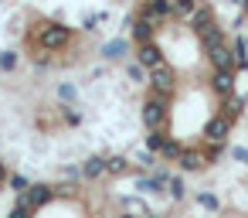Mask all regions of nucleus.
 I'll list each match as a JSON object with an SVG mask.
<instances>
[{
    "mask_svg": "<svg viewBox=\"0 0 248 218\" xmlns=\"http://www.w3.org/2000/svg\"><path fill=\"white\" fill-rule=\"evenodd\" d=\"M177 164H180L184 170H197V167H204V157H201V153H190V150H184V153L177 157Z\"/></svg>",
    "mask_w": 248,
    "mask_h": 218,
    "instance_id": "8",
    "label": "nucleus"
},
{
    "mask_svg": "<svg viewBox=\"0 0 248 218\" xmlns=\"http://www.w3.org/2000/svg\"><path fill=\"white\" fill-rule=\"evenodd\" d=\"M170 194H177V198H180V194H184V184H180V181H177V177H170Z\"/></svg>",
    "mask_w": 248,
    "mask_h": 218,
    "instance_id": "13",
    "label": "nucleus"
},
{
    "mask_svg": "<svg viewBox=\"0 0 248 218\" xmlns=\"http://www.w3.org/2000/svg\"><path fill=\"white\" fill-rule=\"evenodd\" d=\"M136 55H140V62H143L146 68H156V65H160V51H156V45H153V41L140 45V51H136Z\"/></svg>",
    "mask_w": 248,
    "mask_h": 218,
    "instance_id": "5",
    "label": "nucleus"
},
{
    "mask_svg": "<svg viewBox=\"0 0 248 218\" xmlns=\"http://www.w3.org/2000/svg\"><path fill=\"white\" fill-rule=\"evenodd\" d=\"M143 123H146L150 130H156V126L163 123V106H160L156 99H150V102L143 106Z\"/></svg>",
    "mask_w": 248,
    "mask_h": 218,
    "instance_id": "2",
    "label": "nucleus"
},
{
    "mask_svg": "<svg viewBox=\"0 0 248 218\" xmlns=\"http://www.w3.org/2000/svg\"><path fill=\"white\" fill-rule=\"evenodd\" d=\"M150 34H153V21H143V17H140V21H136V28H133V38H136L140 45H146V41H150Z\"/></svg>",
    "mask_w": 248,
    "mask_h": 218,
    "instance_id": "9",
    "label": "nucleus"
},
{
    "mask_svg": "<svg viewBox=\"0 0 248 218\" xmlns=\"http://www.w3.org/2000/svg\"><path fill=\"white\" fill-rule=\"evenodd\" d=\"M102 170H106V160H99V157H92V160H89V164L82 167V177H99Z\"/></svg>",
    "mask_w": 248,
    "mask_h": 218,
    "instance_id": "11",
    "label": "nucleus"
},
{
    "mask_svg": "<svg viewBox=\"0 0 248 218\" xmlns=\"http://www.w3.org/2000/svg\"><path fill=\"white\" fill-rule=\"evenodd\" d=\"M0 68L11 72V68H14V55H4V58H0Z\"/></svg>",
    "mask_w": 248,
    "mask_h": 218,
    "instance_id": "14",
    "label": "nucleus"
},
{
    "mask_svg": "<svg viewBox=\"0 0 248 218\" xmlns=\"http://www.w3.org/2000/svg\"><path fill=\"white\" fill-rule=\"evenodd\" d=\"M201 204H204V208H217V201H214L211 194H201Z\"/></svg>",
    "mask_w": 248,
    "mask_h": 218,
    "instance_id": "15",
    "label": "nucleus"
},
{
    "mask_svg": "<svg viewBox=\"0 0 248 218\" xmlns=\"http://www.w3.org/2000/svg\"><path fill=\"white\" fill-rule=\"evenodd\" d=\"M123 51H126V45H123V41H109V45H106V55H109V58H119Z\"/></svg>",
    "mask_w": 248,
    "mask_h": 218,
    "instance_id": "12",
    "label": "nucleus"
},
{
    "mask_svg": "<svg viewBox=\"0 0 248 218\" xmlns=\"http://www.w3.org/2000/svg\"><path fill=\"white\" fill-rule=\"evenodd\" d=\"M41 41H45L48 48H62V45L68 41V31L58 28V24H55V28H45V31H41Z\"/></svg>",
    "mask_w": 248,
    "mask_h": 218,
    "instance_id": "3",
    "label": "nucleus"
},
{
    "mask_svg": "<svg viewBox=\"0 0 248 218\" xmlns=\"http://www.w3.org/2000/svg\"><path fill=\"white\" fill-rule=\"evenodd\" d=\"M11 218H28V208H24V204H17V208L11 211Z\"/></svg>",
    "mask_w": 248,
    "mask_h": 218,
    "instance_id": "16",
    "label": "nucleus"
},
{
    "mask_svg": "<svg viewBox=\"0 0 248 218\" xmlns=\"http://www.w3.org/2000/svg\"><path fill=\"white\" fill-rule=\"evenodd\" d=\"M150 150H156V153H163V160H177V157L184 153L177 140H167V136H160L156 130H153V136H150Z\"/></svg>",
    "mask_w": 248,
    "mask_h": 218,
    "instance_id": "1",
    "label": "nucleus"
},
{
    "mask_svg": "<svg viewBox=\"0 0 248 218\" xmlns=\"http://www.w3.org/2000/svg\"><path fill=\"white\" fill-rule=\"evenodd\" d=\"M228 126H231V119H228V116H221V119H211V123H207V140L221 143V140H224V133H228Z\"/></svg>",
    "mask_w": 248,
    "mask_h": 218,
    "instance_id": "6",
    "label": "nucleus"
},
{
    "mask_svg": "<svg viewBox=\"0 0 248 218\" xmlns=\"http://www.w3.org/2000/svg\"><path fill=\"white\" fill-rule=\"evenodd\" d=\"M48 198H51V191L38 184V187H31L28 194H21V201H17V204H24V208H34V204H45Z\"/></svg>",
    "mask_w": 248,
    "mask_h": 218,
    "instance_id": "4",
    "label": "nucleus"
},
{
    "mask_svg": "<svg viewBox=\"0 0 248 218\" xmlns=\"http://www.w3.org/2000/svg\"><path fill=\"white\" fill-rule=\"evenodd\" d=\"M4 177H7V167H4V164H0V181H4Z\"/></svg>",
    "mask_w": 248,
    "mask_h": 218,
    "instance_id": "17",
    "label": "nucleus"
},
{
    "mask_svg": "<svg viewBox=\"0 0 248 218\" xmlns=\"http://www.w3.org/2000/svg\"><path fill=\"white\" fill-rule=\"evenodd\" d=\"M231 72H214V92L217 96H231Z\"/></svg>",
    "mask_w": 248,
    "mask_h": 218,
    "instance_id": "7",
    "label": "nucleus"
},
{
    "mask_svg": "<svg viewBox=\"0 0 248 218\" xmlns=\"http://www.w3.org/2000/svg\"><path fill=\"white\" fill-rule=\"evenodd\" d=\"M0 184H4V181H0Z\"/></svg>",
    "mask_w": 248,
    "mask_h": 218,
    "instance_id": "18",
    "label": "nucleus"
},
{
    "mask_svg": "<svg viewBox=\"0 0 248 218\" xmlns=\"http://www.w3.org/2000/svg\"><path fill=\"white\" fill-rule=\"evenodd\" d=\"M153 89H160V92H170V72L167 68H153Z\"/></svg>",
    "mask_w": 248,
    "mask_h": 218,
    "instance_id": "10",
    "label": "nucleus"
}]
</instances>
